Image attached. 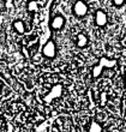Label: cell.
<instances>
[{"label": "cell", "mask_w": 126, "mask_h": 132, "mask_svg": "<svg viewBox=\"0 0 126 132\" xmlns=\"http://www.w3.org/2000/svg\"><path fill=\"white\" fill-rule=\"evenodd\" d=\"M116 65V61L115 60H109V59H106V58H102L100 60V63L98 65H96L93 69V76L96 78V77L100 76V73L102 72V69H105V67H113V66Z\"/></svg>", "instance_id": "2"}, {"label": "cell", "mask_w": 126, "mask_h": 132, "mask_svg": "<svg viewBox=\"0 0 126 132\" xmlns=\"http://www.w3.org/2000/svg\"><path fill=\"white\" fill-rule=\"evenodd\" d=\"M88 43H89L88 36L85 34H83V32H79V34L77 35V37H76V45H77V47H79V48H85L88 46Z\"/></svg>", "instance_id": "7"}, {"label": "cell", "mask_w": 126, "mask_h": 132, "mask_svg": "<svg viewBox=\"0 0 126 132\" xmlns=\"http://www.w3.org/2000/svg\"><path fill=\"white\" fill-rule=\"evenodd\" d=\"M65 25V17L61 14H56L51 19V28L53 30H60Z\"/></svg>", "instance_id": "6"}, {"label": "cell", "mask_w": 126, "mask_h": 132, "mask_svg": "<svg viewBox=\"0 0 126 132\" xmlns=\"http://www.w3.org/2000/svg\"><path fill=\"white\" fill-rule=\"evenodd\" d=\"M61 94H63V85H61V84H56V85H54V87L51 89V91H49L48 94H47V96L45 97V101L47 103H49V102H52L53 100L59 98L60 96H61Z\"/></svg>", "instance_id": "4"}, {"label": "cell", "mask_w": 126, "mask_h": 132, "mask_svg": "<svg viewBox=\"0 0 126 132\" xmlns=\"http://www.w3.org/2000/svg\"><path fill=\"white\" fill-rule=\"evenodd\" d=\"M95 24L100 27V28H103L107 25L108 23V16L106 13V11L103 10H97L95 12Z\"/></svg>", "instance_id": "5"}, {"label": "cell", "mask_w": 126, "mask_h": 132, "mask_svg": "<svg viewBox=\"0 0 126 132\" xmlns=\"http://www.w3.org/2000/svg\"><path fill=\"white\" fill-rule=\"evenodd\" d=\"M113 1V5L114 6H116V7H121L125 4V1L126 0H112Z\"/></svg>", "instance_id": "11"}, {"label": "cell", "mask_w": 126, "mask_h": 132, "mask_svg": "<svg viewBox=\"0 0 126 132\" xmlns=\"http://www.w3.org/2000/svg\"><path fill=\"white\" fill-rule=\"evenodd\" d=\"M36 132H41V131H47V125H46L45 122L43 124H41V125H39L35 129Z\"/></svg>", "instance_id": "12"}, {"label": "cell", "mask_w": 126, "mask_h": 132, "mask_svg": "<svg viewBox=\"0 0 126 132\" xmlns=\"http://www.w3.org/2000/svg\"><path fill=\"white\" fill-rule=\"evenodd\" d=\"M4 1H5V4H6L7 6L11 7L12 6V1H13V0H4Z\"/></svg>", "instance_id": "13"}, {"label": "cell", "mask_w": 126, "mask_h": 132, "mask_svg": "<svg viewBox=\"0 0 126 132\" xmlns=\"http://www.w3.org/2000/svg\"><path fill=\"white\" fill-rule=\"evenodd\" d=\"M39 10V4H37V1H35V0H30L28 3V11H30V12H35V11Z\"/></svg>", "instance_id": "10"}, {"label": "cell", "mask_w": 126, "mask_h": 132, "mask_svg": "<svg viewBox=\"0 0 126 132\" xmlns=\"http://www.w3.org/2000/svg\"><path fill=\"white\" fill-rule=\"evenodd\" d=\"M72 12H73V14L76 17L83 18L89 12V6H88V4L84 0H77L73 4V6H72Z\"/></svg>", "instance_id": "1"}, {"label": "cell", "mask_w": 126, "mask_h": 132, "mask_svg": "<svg viewBox=\"0 0 126 132\" xmlns=\"http://www.w3.org/2000/svg\"><path fill=\"white\" fill-rule=\"evenodd\" d=\"M13 29L14 31L18 32V34H24L25 32V25L24 23H23V21H21V19H16V21L13 22Z\"/></svg>", "instance_id": "8"}, {"label": "cell", "mask_w": 126, "mask_h": 132, "mask_svg": "<svg viewBox=\"0 0 126 132\" xmlns=\"http://www.w3.org/2000/svg\"><path fill=\"white\" fill-rule=\"evenodd\" d=\"M42 55L48 58V59H53V58L56 56V45L53 40L47 41V43L43 46V48H42Z\"/></svg>", "instance_id": "3"}, {"label": "cell", "mask_w": 126, "mask_h": 132, "mask_svg": "<svg viewBox=\"0 0 126 132\" xmlns=\"http://www.w3.org/2000/svg\"><path fill=\"white\" fill-rule=\"evenodd\" d=\"M125 41H126V37H125Z\"/></svg>", "instance_id": "14"}, {"label": "cell", "mask_w": 126, "mask_h": 132, "mask_svg": "<svg viewBox=\"0 0 126 132\" xmlns=\"http://www.w3.org/2000/svg\"><path fill=\"white\" fill-rule=\"evenodd\" d=\"M90 132H101L102 131V125L97 121H91L90 127H89Z\"/></svg>", "instance_id": "9"}]
</instances>
